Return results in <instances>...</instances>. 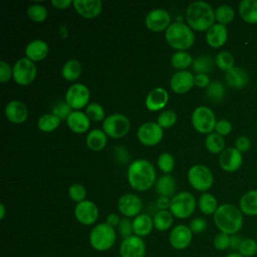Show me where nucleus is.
I'll return each instance as SVG.
<instances>
[{
    "label": "nucleus",
    "mask_w": 257,
    "mask_h": 257,
    "mask_svg": "<svg viewBox=\"0 0 257 257\" xmlns=\"http://www.w3.org/2000/svg\"><path fill=\"white\" fill-rule=\"evenodd\" d=\"M127 181L131 187L139 192L147 191L156 184V170L146 159H138L128 165Z\"/></svg>",
    "instance_id": "f257e3e1"
},
{
    "label": "nucleus",
    "mask_w": 257,
    "mask_h": 257,
    "mask_svg": "<svg viewBox=\"0 0 257 257\" xmlns=\"http://www.w3.org/2000/svg\"><path fill=\"white\" fill-rule=\"evenodd\" d=\"M213 221L219 232L228 235L237 234L243 227V214L239 208L233 204L219 205L213 215Z\"/></svg>",
    "instance_id": "f03ea898"
},
{
    "label": "nucleus",
    "mask_w": 257,
    "mask_h": 257,
    "mask_svg": "<svg viewBox=\"0 0 257 257\" xmlns=\"http://www.w3.org/2000/svg\"><path fill=\"white\" fill-rule=\"evenodd\" d=\"M185 18L192 30L203 32L215 24V11L205 1H194L187 7Z\"/></svg>",
    "instance_id": "7ed1b4c3"
},
{
    "label": "nucleus",
    "mask_w": 257,
    "mask_h": 257,
    "mask_svg": "<svg viewBox=\"0 0 257 257\" xmlns=\"http://www.w3.org/2000/svg\"><path fill=\"white\" fill-rule=\"evenodd\" d=\"M167 43L177 51H186L195 42V34L184 22H173L165 31Z\"/></svg>",
    "instance_id": "20e7f679"
},
{
    "label": "nucleus",
    "mask_w": 257,
    "mask_h": 257,
    "mask_svg": "<svg viewBox=\"0 0 257 257\" xmlns=\"http://www.w3.org/2000/svg\"><path fill=\"white\" fill-rule=\"evenodd\" d=\"M116 231L108 224L99 223L92 227L89 232L88 241L92 249L98 252L108 251L116 241Z\"/></svg>",
    "instance_id": "39448f33"
},
{
    "label": "nucleus",
    "mask_w": 257,
    "mask_h": 257,
    "mask_svg": "<svg viewBox=\"0 0 257 257\" xmlns=\"http://www.w3.org/2000/svg\"><path fill=\"white\" fill-rule=\"evenodd\" d=\"M197 201L190 192H180L171 199L169 211L175 218L187 219L191 217L196 209Z\"/></svg>",
    "instance_id": "423d86ee"
},
{
    "label": "nucleus",
    "mask_w": 257,
    "mask_h": 257,
    "mask_svg": "<svg viewBox=\"0 0 257 257\" xmlns=\"http://www.w3.org/2000/svg\"><path fill=\"white\" fill-rule=\"evenodd\" d=\"M188 182L193 189L199 192H207L213 185L214 177L212 171L205 165L192 166L187 174Z\"/></svg>",
    "instance_id": "0eeeda50"
},
{
    "label": "nucleus",
    "mask_w": 257,
    "mask_h": 257,
    "mask_svg": "<svg viewBox=\"0 0 257 257\" xmlns=\"http://www.w3.org/2000/svg\"><path fill=\"white\" fill-rule=\"evenodd\" d=\"M193 127L200 134H211L215 130L216 115L214 111L205 105L198 106L194 109L191 115Z\"/></svg>",
    "instance_id": "6e6552de"
},
{
    "label": "nucleus",
    "mask_w": 257,
    "mask_h": 257,
    "mask_svg": "<svg viewBox=\"0 0 257 257\" xmlns=\"http://www.w3.org/2000/svg\"><path fill=\"white\" fill-rule=\"evenodd\" d=\"M130 128V119L121 113H112L102 121V131L111 139L117 140L125 137Z\"/></svg>",
    "instance_id": "1a4fd4ad"
},
{
    "label": "nucleus",
    "mask_w": 257,
    "mask_h": 257,
    "mask_svg": "<svg viewBox=\"0 0 257 257\" xmlns=\"http://www.w3.org/2000/svg\"><path fill=\"white\" fill-rule=\"evenodd\" d=\"M36 74V65L27 57L20 58L13 66V80L19 85H28L32 83Z\"/></svg>",
    "instance_id": "9d476101"
},
{
    "label": "nucleus",
    "mask_w": 257,
    "mask_h": 257,
    "mask_svg": "<svg viewBox=\"0 0 257 257\" xmlns=\"http://www.w3.org/2000/svg\"><path fill=\"white\" fill-rule=\"evenodd\" d=\"M89 97L90 91L88 87L82 83H73L65 92V101L74 110L86 107Z\"/></svg>",
    "instance_id": "9b49d317"
},
{
    "label": "nucleus",
    "mask_w": 257,
    "mask_h": 257,
    "mask_svg": "<svg viewBox=\"0 0 257 257\" xmlns=\"http://www.w3.org/2000/svg\"><path fill=\"white\" fill-rule=\"evenodd\" d=\"M137 137L142 145L146 147H154L163 140L164 131L157 122L147 121L139 126Z\"/></svg>",
    "instance_id": "f8f14e48"
},
{
    "label": "nucleus",
    "mask_w": 257,
    "mask_h": 257,
    "mask_svg": "<svg viewBox=\"0 0 257 257\" xmlns=\"http://www.w3.org/2000/svg\"><path fill=\"white\" fill-rule=\"evenodd\" d=\"M193 241V232L185 224H179L173 227L169 233V243L175 250L181 251L187 249Z\"/></svg>",
    "instance_id": "ddd939ff"
},
{
    "label": "nucleus",
    "mask_w": 257,
    "mask_h": 257,
    "mask_svg": "<svg viewBox=\"0 0 257 257\" xmlns=\"http://www.w3.org/2000/svg\"><path fill=\"white\" fill-rule=\"evenodd\" d=\"M98 208L89 200L77 203L74 208V217L78 223L84 226L93 225L98 219Z\"/></svg>",
    "instance_id": "4468645a"
},
{
    "label": "nucleus",
    "mask_w": 257,
    "mask_h": 257,
    "mask_svg": "<svg viewBox=\"0 0 257 257\" xmlns=\"http://www.w3.org/2000/svg\"><path fill=\"white\" fill-rule=\"evenodd\" d=\"M118 252L120 257H145L147 245L143 238L132 235L121 241Z\"/></svg>",
    "instance_id": "2eb2a0df"
},
{
    "label": "nucleus",
    "mask_w": 257,
    "mask_h": 257,
    "mask_svg": "<svg viewBox=\"0 0 257 257\" xmlns=\"http://www.w3.org/2000/svg\"><path fill=\"white\" fill-rule=\"evenodd\" d=\"M145 24L147 28L153 32L166 31L171 25V16L165 9H154L147 14Z\"/></svg>",
    "instance_id": "dca6fc26"
},
{
    "label": "nucleus",
    "mask_w": 257,
    "mask_h": 257,
    "mask_svg": "<svg viewBox=\"0 0 257 257\" xmlns=\"http://www.w3.org/2000/svg\"><path fill=\"white\" fill-rule=\"evenodd\" d=\"M142 200L135 194H124L117 200V210L125 218H135L141 214Z\"/></svg>",
    "instance_id": "f3484780"
},
{
    "label": "nucleus",
    "mask_w": 257,
    "mask_h": 257,
    "mask_svg": "<svg viewBox=\"0 0 257 257\" xmlns=\"http://www.w3.org/2000/svg\"><path fill=\"white\" fill-rule=\"evenodd\" d=\"M242 163V153H240L235 147L226 148L219 156V165L221 169L228 173H233L239 170Z\"/></svg>",
    "instance_id": "a211bd4d"
},
{
    "label": "nucleus",
    "mask_w": 257,
    "mask_h": 257,
    "mask_svg": "<svg viewBox=\"0 0 257 257\" xmlns=\"http://www.w3.org/2000/svg\"><path fill=\"white\" fill-rule=\"evenodd\" d=\"M194 76L192 72L188 70H180L174 73L170 80L171 89L178 94H184L190 91L194 84Z\"/></svg>",
    "instance_id": "6ab92c4d"
},
{
    "label": "nucleus",
    "mask_w": 257,
    "mask_h": 257,
    "mask_svg": "<svg viewBox=\"0 0 257 257\" xmlns=\"http://www.w3.org/2000/svg\"><path fill=\"white\" fill-rule=\"evenodd\" d=\"M72 5L76 13L85 19L97 17L102 10L100 0H73Z\"/></svg>",
    "instance_id": "aec40b11"
},
{
    "label": "nucleus",
    "mask_w": 257,
    "mask_h": 257,
    "mask_svg": "<svg viewBox=\"0 0 257 257\" xmlns=\"http://www.w3.org/2000/svg\"><path fill=\"white\" fill-rule=\"evenodd\" d=\"M6 118L15 124L24 122L28 117V109L24 102L20 100H11L5 106Z\"/></svg>",
    "instance_id": "412c9836"
},
{
    "label": "nucleus",
    "mask_w": 257,
    "mask_h": 257,
    "mask_svg": "<svg viewBox=\"0 0 257 257\" xmlns=\"http://www.w3.org/2000/svg\"><path fill=\"white\" fill-rule=\"evenodd\" d=\"M168 101V91L163 87H156L148 93L145 99V105L150 111H159L166 106Z\"/></svg>",
    "instance_id": "4be33fe9"
},
{
    "label": "nucleus",
    "mask_w": 257,
    "mask_h": 257,
    "mask_svg": "<svg viewBox=\"0 0 257 257\" xmlns=\"http://www.w3.org/2000/svg\"><path fill=\"white\" fill-rule=\"evenodd\" d=\"M228 38V31L225 25L215 23L206 31V42L212 48L222 47Z\"/></svg>",
    "instance_id": "5701e85b"
},
{
    "label": "nucleus",
    "mask_w": 257,
    "mask_h": 257,
    "mask_svg": "<svg viewBox=\"0 0 257 257\" xmlns=\"http://www.w3.org/2000/svg\"><path fill=\"white\" fill-rule=\"evenodd\" d=\"M67 126L75 134H83L90 126V119L85 112L80 110H72L66 119Z\"/></svg>",
    "instance_id": "b1692460"
},
{
    "label": "nucleus",
    "mask_w": 257,
    "mask_h": 257,
    "mask_svg": "<svg viewBox=\"0 0 257 257\" xmlns=\"http://www.w3.org/2000/svg\"><path fill=\"white\" fill-rule=\"evenodd\" d=\"M225 79L229 86L235 89H242L249 82V74L244 68L234 66L225 73Z\"/></svg>",
    "instance_id": "393cba45"
},
{
    "label": "nucleus",
    "mask_w": 257,
    "mask_h": 257,
    "mask_svg": "<svg viewBox=\"0 0 257 257\" xmlns=\"http://www.w3.org/2000/svg\"><path fill=\"white\" fill-rule=\"evenodd\" d=\"M48 44L41 39L30 41L25 47V55L33 62L43 60L48 54Z\"/></svg>",
    "instance_id": "a878e982"
},
{
    "label": "nucleus",
    "mask_w": 257,
    "mask_h": 257,
    "mask_svg": "<svg viewBox=\"0 0 257 257\" xmlns=\"http://www.w3.org/2000/svg\"><path fill=\"white\" fill-rule=\"evenodd\" d=\"M154 229L153 218L145 213H141L133 219L134 235L144 238L151 234Z\"/></svg>",
    "instance_id": "bb28decb"
},
{
    "label": "nucleus",
    "mask_w": 257,
    "mask_h": 257,
    "mask_svg": "<svg viewBox=\"0 0 257 257\" xmlns=\"http://www.w3.org/2000/svg\"><path fill=\"white\" fill-rule=\"evenodd\" d=\"M156 192L158 193L159 197H167L172 199L175 196V190H176V183L174 178L169 175H163L161 176L155 184Z\"/></svg>",
    "instance_id": "cd10ccee"
},
{
    "label": "nucleus",
    "mask_w": 257,
    "mask_h": 257,
    "mask_svg": "<svg viewBox=\"0 0 257 257\" xmlns=\"http://www.w3.org/2000/svg\"><path fill=\"white\" fill-rule=\"evenodd\" d=\"M239 209L243 215L257 216V190L248 191L241 197Z\"/></svg>",
    "instance_id": "c85d7f7f"
},
{
    "label": "nucleus",
    "mask_w": 257,
    "mask_h": 257,
    "mask_svg": "<svg viewBox=\"0 0 257 257\" xmlns=\"http://www.w3.org/2000/svg\"><path fill=\"white\" fill-rule=\"evenodd\" d=\"M85 143L89 150L98 152V151H101L102 149H104V147L106 146L107 136L102 130L94 128V130H91L87 134Z\"/></svg>",
    "instance_id": "c756f323"
},
{
    "label": "nucleus",
    "mask_w": 257,
    "mask_h": 257,
    "mask_svg": "<svg viewBox=\"0 0 257 257\" xmlns=\"http://www.w3.org/2000/svg\"><path fill=\"white\" fill-rule=\"evenodd\" d=\"M238 11L246 23H257V0H242L239 4Z\"/></svg>",
    "instance_id": "7c9ffc66"
},
{
    "label": "nucleus",
    "mask_w": 257,
    "mask_h": 257,
    "mask_svg": "<svg viewBox=\"0 0 257 257\" xmlns=\"http://www.w3.org/2000/svg\"><path fill=\"white\" fill-rule=\"evenodd\" d=\"M174 218L169 210H159L153 217L154 228L160 232L168 231L173 226Z\"/></svg>",
    "instance_id": "2f4dec72"
},
{
    "label": "nucleus",
    "mask_w": 257,
    "mask_h": 257,
    "mask_svg": "<svg viewBox=\"0 0 257 257\" xmlns=\"http://www.w3.org/2000/svg\"><path fill=\"white\" fill-rule=\"evenodd\" d=\"M200 211L204 214V215H214L215 212L217 211L219 205H218V201L215 198V196H213L210 193H203L198 200L197 203Z\"/></svg>",
    "instance_id": "473e14b6"
},
{
    "label": "nucleus",
    "mask_w": 257,
    "mask_h": 257,
    "mask_svg": "<svg viewBox=\"0 0 257 257\" xmlns=\"http://www.w3.org/2000/svg\"><path fill=\"white\" fill-rule=\"evenodd\" d=\"M215 65V60L208 54H201L194 58L192 67L196 74H208L210 73Z\"/></svg>",
    "instance_id": "72a5a7b5"
},
{
    "label": "nucleus",
    "mask_w": 257,
    "mask_h": 257,
    "mask_svg": "<svg viewBox=\"0 0 257 257\" xmlns=\"http://www.w3.org/2000/svg\"><path fill=\"white\" fill-rule=\"evenodd\" d=\"M80 74H81V64L76 59L67 60L61 68V75L67 81L76 80L80 76Z\"/></svg>",
    "instance_id": "f704fd0d"
},
{
    "label": "nucleus",
    "mask_w": 257,
    "mask_h": 257,
    "mask_svg": "<svg viewBox=\"0 0 257 257\" xmlns=\"http://www.w3.org/2000/svg\"><path fill=\"white\" fill-rule=\"evenodd\" d=\"M205 147L211 154H221L225 150V140L217 133H211L205 139Z\"/></svg>",
    "instance_id": "c9c22d12"
},
{
    "label": "nucleus",
    "mask_w": 257,
    "mask_h": 257,
    "mask_svg": "<svg viewBox=\"0 0 257 257\" xmlns=\"http://www.w3.org/2000/svg\"><path fill=\"white\" fill-rule=\"evenodd\" d=\"M61 122V119L53 113H45L41 115L37 121V126L41 132L51 133L55 131Z\"/></svg>",
    "instance_id": "e433bc0d"
},
{
    "label": "nucleus",
    "mask_w": 257,
    "mask_h": 257,
    "mask_svg": "<svg viewBox=\"0 0 257 257\" xmlns=\"http://www.w3.org/2000/svg\"><path fill=\"white\" fill-rule=\"evenodd\" d=\"M193 57L187 51H176L171 58V63L174 68L180 70H185L193 63Z\"/></svg>",
    "instance_id": "4c0bfd02"
},
{
    "label": "nucleus",
    "mask_w": 257,
    "mask_h": 257,
    "mask_svg": "<svg viewBox=\"0 0 257 257\" xmlns=\"http://www.w3.org/2000/svg\"><path fill=\"white\" fill-rule=\"evenodd\" d=\"M207 98L213 102L221 101L225 96V87L219 80H213L206 88Z\"/></svg>",
    "instance_id": "58836bf2"
},
{
    "label": "nucleus",
    "mask_w": 257,
    "mask_h": 257,
    "mask_svg": "<svg viewBox=\"0 0 257 257\" xmlns=\"http://www.w3.org/2000/svg\"><path fill=\"white\" fill-rule=\"evenodd\" d=\"M235 11L230 5H221L215 10V20L222 25H227L233 21Z\"/></svg>",
    "instance_id": "ea45409f"
},
{
    "label": "nucleus",
    "mask_w": 257,
    "mask_h": 257,
    "mask_svg": "<svg viewBox=\"0 0 257 257\" xmlns=\"http://www.w3.org/2000/svg\"><path fill=\"white\" fill-rule=\"evenodd\" d=\"M214 60H215V65L219 69H221L225 72L232 69L234 67V63H235L233 55L228 51H220L216 55Z\"/></svg>",
    "instance_id": "a19ab883"
},
{
    "label": "nucleus",
    "mask_w": 257,
    "mask_h": 257,
    "mask_svg": "<svg viewBox=\"0 0 257 257\" xmlns=\"http://www.w3.org/2000/svg\"><path fill=\"white\" fill-rule=\"evenodd\" d=\"M177 113L173 109H166L161 111V113L158 116L157 123L162 128H170L175 125L177 122Z\"/></svg>",
    "instance_id": "79ce46f5"
},
{
    "label": "nucleus",
    "mask_w": 257,
    "mask_h": 257,
    "mask_svg": "<svg viewBox=\"0 0 257 257\" xmlns=\"http://www.w3.org/2000/svg\"><path fill=\"white\" fill-rule=\"evenodd\" d=\"M85 113L90 120L103 121L105 118V112L103 107L97 102H90L85 107Z\"/></svg>",
    "instance_id": "37998d69"
},
{
    "label": "nucleus",
    "mask_w": 257,
    "mask_h": 257,
    "mask_svg": "<svg viewBox=\"0 0 257 257\" xmlns=\"http://www.w3.org/2000/svg\"><path fill=\"white\" fill-rule=\"evenodd\" d=\"M28 17L35 22H43L48 15L47 9L41 4H33L27 8Z\"/></svg>",
    "instance_id": "c03bdc74"
},
{
    "label": "nucleus",
    "mask_w": 257,
    "mask_h": 257,
    "mask_svg": "<svg viewBox=\"0 0 257 257\" xmlns=\"http://www.w3.org/2000/svg\"><path fill=\"white\" fill-rule=\"evenodd\" d=\"M244 257H253L257 254V241L253 238H245L237 251Z\"/></svg>",
    "instance_id": "a18cd8bd"
},
{
    "label": "nucleus",
    "mask_w": 257,
    "mask_h": 257,
    "mask_svg": "<svg viewBox=\"0 0 257 257\" xmlns=\"http://www.w3.org/2000/svg\"><path fill=\"white\" fill-rule=\"evenodd\" d=\"M158 167L159 169L166 175L170 174L175 167V160L174 157L169 153H162L158 157Z\"/></svg>",
    "instance_id": "49530a36"
},
{
    "label": "nucleus",
    "mask_w": 257,
    "mask_h": 257,
    "mask_svg": "<svg viewBox=\"0 0 257 257\" xmlns=\"http://www.w3.org/2000/svg\"><path fill=\"white\" fill-rule=\"evenodd\" d=\"M68 196H69L70 200H72L73 202H75L77 204V203H80L85 200L86 190L82 185H80L78 183H74V184L70 185V187L68 188Z\"/></svg>",
    "instance_id": "de8ad7c7"
},
{
    "label": "nucleus",
    "mask_w": 257,
    "mask_h": 257,
    "mask_svg": "<svg viewBox=\"0 0 257 257\" xmlns=\"http://www.w3.org/2000/svg\"><path fill=\"white\" fill-rule=\"evenodd\" d=\"M71 111H72V108L68 105V103L66 101H62V100L56 102L51 109V113H53L54 115L59 117L61 120L67 119V117L69 116Z\"/></svg>",
    "instance_id": "09e8293b"
},
{
    "label": "nucleus",
    "mask_w": 257,
    "mask_h": 257,
    "mask_svg": "<svg viewBox=\"0 0 257 257\" xmlns=\"http://www.w3.org/2000/svg\"><path fill=\"white\" fill-rule=\"evenodd\" d=\"M116 229H117V234L121 237L122 240L134 235L133 220H131L130 218H125V217L121 218Z\"/></svg>",
    "instance_id": "8fccbe9b"
},
{
    "label": "nucleus",
    "mask_w": 257,
    "mask_h": 257,
    "mask_svg": "<svg viewBox=\"0 0 257 257\" xmlns=\"http://www.w3.org/2000/svg\"><path fill=\"white\" fill-rule=\"evenodd\" d=\"M213 246L218 251H225L230 248V235L219 232L213 239Z\"/></svg>",
    "instance_id": "3c124183"
},
{
    "label": "nucleus",
    "mask_w": 257,
    "mask_h": 257,
    "mask_svg": "<svg viewBox=\"0 0 257 257\" xmlns=\"http://www.w3.org/2000/svg\"><path fill=\"white\" fill-rule=\"evenodd\" d=\"M207 221L201 217H196L194 219L191 220L189 227L191 229V231L193 232V234H200L203 233L206 229H207Z\"/></svg>",
    "instance_id": "603ef678"
},
{
    "label": "nucleus",
    "mask_w": 257,
    "mask_h": 257,
    "mask_svg": "<svg viewBox=\"0 0 257 257\" xmlns=\"http://www.w3.org/2000/svg\"><path fill=\"white\" fill-rule=\"evenodd\" d=\"M11 77H13V68H11L8 62L1 60L0 61V82L5 83Z\"/></svg>",
    "instance_id": "864d4df0"
},
{
    "label": "nucleus",
    "mask_w": 257,
    "mask_h": 257,
    "mask_svg": "<svg viewBox=\"0 0 257 257\" xmlns=\"http://www.w3.org/2000/svg\"><path fill=\"white\" fill-rule=\"evenodd\" d=\"M231 131H232V124L228 119L217 120L216 125H215V133L224 137V136L229 135L231 133Z\"/></svg>",
    "instance_id": "5fc2aeb1"
},
{
    "label": "nucleus",
    "mask_w": 257,
    "mask_h": 257,
    "mask_svg": "<svg viewBox=\"0 0 257 257\" xmlns=\"http://www.w3.org/2000/svg\"><path fill=\"white\" fill-rule=\"evenodd\" d=\"M250 147H251V142H250L249 138L246 136H240L235 141V148L240 153L247 152L250 149Z\"/></svg>",
    "instance_id": "6e6d98bb"
},
{
    "label": "nucleus",
    "mask_w": 257,
    "mask_h": 257,
    "mask_svg": "<svg viewBox=\"0 0 257 257\" xmlns=\"http://www.w3.org/2000/svg\"><path fill=\"white\" fill-rule=\"evenodd\" d=\"M211 83L210 77L208 74H196L194 76V84L199 88H207Z\"/></svg>",
    "instance_id": "4d7b16f0"
},
{
    "label": "nucleus",
    "mask_w": 257,
    "mask_h": 257,
    "mask_svg": "<svg viewBox=\"0 0 257 257\" xmlns=\"http://www.w3.org/2000/svg\"><path fill=\"white\" fill-rule=\"evenodd\" d=\"M171 205V199L167 197H159L156 202V206L159 210H169Z\"/></svg>",
    "instance_id": "13d9d810"
},
{
    "label": "nucleus",
    "mask_w": 257,
    "mask_h": 257,
    "mask_svg": "<svg viewBox=\"0 0 257 257\" xmlns=\"http://www.w3.org/2000/svg\"><path fill=\"white\" fill-rule=\"evenodd\" d=\"M242 240L243 239L238 234L231 235L230 236V249H232L234 252H237L239 247H240V245H241Z\"/></svg>",
    "instance_id": "bf43d9fd"
},
{
    "label": "nucleus",
    "mask_w": 257,
    "mask_h": 257,
    "mask_svg": "<svg viewBox=\"0 0 257 257\" xmlns=\"http://www.w3.org/2000/svg\"><path fill=\"white\" fill-rule=\"evenodd\" d=\"M73 3V1L71 0H52L51 4L54 8L59 9V10H63L68 8L71 4Z\"/></svg>",
    "instance_id": "052dcab7"
},
{
    "label": "nucleus",
    "mask_w": 257,
    "mask_h": 257,
    "mask_svg": "<svg viewBox=\"0 0 257 257\" xmlns=\"http://www.w3.org/2000/svg\"><path fill=\"white\" fill-rule=\"evenodd\" d=\"M120 219H121V218H120L117 214H115V213H110V214H108V215L106 216L105 223L114 228V227H117V225H118L119 222H120Z\"/></svg>",
    "instance_id": "680f3d73"
},
{
    "label": "nucleus",
    "mask_w": 257,
    "mask_h": 257,
    "mask_svg": "<svg viewBox=\"0 0 257 257\" xmlns=\"http://www.w3.org/2000/svg\"><path fill=\"white\" fill-rule=\"evenodd\" d=\"M114 153H115L117 161H120L122 164H125L127 159H130V156H128L127 152L123 148H121V147L120 148H116Z\"/></svg>",
    "instance_id": "e2e57ef3"
},
{
    "label": "nucleus",
    "mask_w": 257,
    "mask_h": 257,
    "mask_svg": "<svg viewBox=\"0 0 257 257\" xmlns=\"http://www.w3.org/2000/svg\"><path fill=\"white\" fill-rule=\"evenodd\" d=\"M59 34H60V36H61L62 38H66V37H67V35H68V31H67L66 26L61 25V26L59 27Z\"/></svg>",
    "instance_id": "0e129e2a"
},
{
    "label": "nucleus",
    "mask_w": 257,
    "mask_h": 257,
    "mask_svg": "<svg viewBox=\"0 0 257 257\" xmlns=\"http://www.w3.org/2000/svg\"><path fill=\"white\" fill-rule=\"evenodd\" d=\"M5 212H6L5 206H4L3 203H1V204H0V220H3V219H4V217H5Z\"/></svg>",
    "instance_id": "69168bd1"
},
{
    "label": "nucleus",
    "mask_w": 257,
    "mask_h": 257,
    "mask_svg": "<svg viewBox=\"0 0 257 257\" xmlns=\"http://www.w3.org/2000/svg\"><path fill=\"white\" fill-rule=\"evenodd\" d=\"M225 257H244V256H242V255L239 254L238 252H232V253L227 254Z\"/></svg>",
    "instance_id": "338daca9"
}]
</instances>
